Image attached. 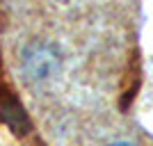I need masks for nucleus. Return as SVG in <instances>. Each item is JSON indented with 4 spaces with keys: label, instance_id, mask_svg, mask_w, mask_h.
Here are the masks:
<instances>
[{
    "label": "nucleus",
    "instance_id": "obj_1",
    "mask_svg": "<svg viewBox=\"0 0 153 146\" xmlns=\"http://www.w3.org/2000/svg\"><path fill=\"white\" fill-rule=\"evenodd\" d=\"M114 146H133V144H114Z\"/></svg>",
    "mask_w": 153,
    "mask_h": 146
}]
</instances>
